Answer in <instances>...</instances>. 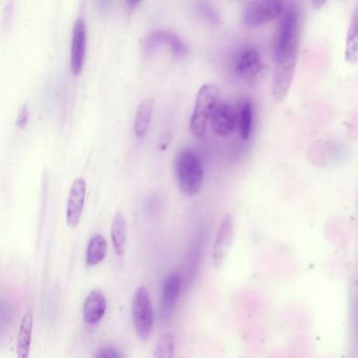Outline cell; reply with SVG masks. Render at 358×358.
<instances>
[{
  "instance_id": "cell-1",
  "label": "cell",
  "mask_w": 358,
  "mask_h": 358,
  "mask_svg": "<svg viewBox=\"0 0 358 358\" xmlns=\"http://www.w3.org/2000/svg\"><path fill=\"white\" fill-rule=\"evenodd\" d=\"M301 27V12L295 5L288 6L273 39L275 73L272 79V95L277 102L285 100L293 81L299 56Z\"/></svg>"
},
{
  "instance_id": "cell-2",
  "label": "cell",
  "mask_w": 358,
  "mask_h": 358,
  "mask_svg": "<svg viewBox=\"0 0 358 358\" xmlns=\"http://www.w3.org/2000/svg\"><path fill=\"white\" fill-rule=\"evenodd\" d=\"M176 178L182 193L195 196L201 189L204 181V166L197 154L183 149L175 161Z\"/></svg>"
},
{
  "instance_id": "cell-3",
  "label": "cell",
  "mask_w": 358,
  "mask_h": 358,
  "mask_svg": "<svg viewBox=\"0 0 358 358\" xmlns=\"http://www.w3.org/2000/svg\"><path fill=\"white\" fill-rule=\"evenodd\" d=\"M219 97L220 90L217 84L205 83L200 87L189 121L193 135L199 138L206 135L208 122L219 104Z\"/></svg>"
},
{
  "instance_id": "cell-4",
  "label": "cell",
  "mask_w": 358,
  "mask_h": 358,
  "mask_svg": "<svg viewBox=\"0 0 358 358\" xmlns=\"http://www.w3.org/2000/svg\"><path fill=\"white\" fill-rule=\"evenodd\" d=\"M133 323L137 332L138 337L141 341H146L151 335L154 326V309L149 297V289L145 286H140L136 290L131 306Z\"/></svg>"
},
{
  "instance_id": "cell-5",
  "label": "cell",
  "mask_w": 358,
  "mask_h": 358,
  "mask_svg": "<svg viewBox=\"0 0 358 358\" xmlns=\"http://www.w3.org/2000/svg\"><path fill=\"white\" fill-rule=\"evenodd\" d=\"M284 3L280 0H255L246 6L243 21L247 27L257 28L277 19L283 14Z\"/></svg>"
},
{
  "instance_id": "cell-6",
  "label": "cell",
  "mask_w": 358,
  "mask_h": 358,
  "mask_svg": "<svg viewBox=\"0 0 358 358\" xmlns=\"http://www.w3.org/2000/svg\"><path fill=\"white\" fill-rule=\"evenodd\" d=\"M87 45V23L83 18L79 17L74 23L73 32H72L71 71L74 76H79L83 71Z\"/></svg>"
},
{
  "instance_id": "cell-7",
  "label": "cell",
  "mask_w": 358,
  "mask_h": 358,
  "mask_svg": "<svg viewBox=\"0 0 358 358\" xmlns=\"http://www.w3.org/2000/svg\"><path fill=\"white\" fill-rule=\"evenodd\" d=\"M233 233H235V222L233 215L226 213L218 228L215 242L213 246V263L219 267L227 257L231 244H233Z\"/></svg>"
},
{
  "instance_id": "cell-8",
  "label": "cell",
  "mask_w": 358,
  "mask_h": 358,
  "mask_svg": "<svg viewBox=\"0 0 358 358\" xmlns=\"http://www.w3.org/2000/svg\"><path fill=\"white\" fill-rule=\"evenodd\" d=\"M87 198V181L77 178L72 184L65 210V221L70 227H76L81 219L84 203Z\"/></svg>"
},
{
  "instance_id": "cell-9",
  "label": "cell",
  "mask_w": 358,
  "mask_h": 358,
  "mask_svg": "<svg viewBox=\"0 0 358 358\" xmlns=\"http://www.w3.org/2000/svg\"><path fill=\"white\" fill-rule=\"evenodd\" d=\"M210 125L215 135L228 137L238 125V113L229 103L219 102L210 118Z\"/></svg>"
},
{
  "instance_id": "cell-10",
  "label": "cell",
  "mask_w": 358,
  "mask_h": 358,
  "mask_svg": "<svg viewBox=\"0 0 358 358\" xmlns=\"http://www.w3.org/2000/svg\"><path fill=\"white\" fill-rule=\"evenodd\" d=\"M264 70L263 60L257 50L249 49L240 56L235 65L238 76L247 82H255Z\"/></svg>"
},
{
  "instance_id": "cell-11",
  "label": "cell",
  "mask_w": 358,
  "mask_h": 358,
  "mask_svg": "<svg viewBox=\"0 0 358 358\" xmlns=\"http://www.w3.org/2000/svg\"><path fill=\"white\" fill-rule=\"evenodd\" d=\"M143 45L147 50L154 49L159 45H169L171 51L178 56L184 55L186 52V45L181 37L173 32L166 30H154L145 36Z\"/></svg>"
},
{
  "instance_id": "cell-12",
  "label": "cell",
  "mask_w": 358,
  "mask_h": 358,
  "mask_svg": "<svg viewBox=\"0 0 358 358\" xmlns=\"http://www.w3.org/2000/svg\"><path fill=\"white\" fill-rule=\"evenodd\" d=\"M107 297L101 290H92L84 301L82 317L84 322L93 325L101 321L107 311Z\"/></svg>"
},
{
  "instance_id": "cell-13",
  "label": "cell",
  "mask_w": 358,
  "mask_h": 358,
  "mask_svg": "<svg viewBox=\"0 0 358 358\" xmlns=\"http://www.w3.org/2000/svg\"><path fill=\"white\" fill-rule=\"evenodd\" d=\"M182 277L179 272H171V275H167L164 281L161 293V306L163 312H171L175 307L178 299H179L180 292H181Z\"/></svg>"
},
{
  "instance_id": "cell-14",
  "label": "cell",
  "mask_w": 358,
  "mask_h": 358,
  "mask_svg": "<svg viewBox=\"0 0 358 358\" xmlns=\"http://www.w3.org/2000/svg\"><path fill=\"white\" fill-rule=\"evenodd\" d=\"M155 105L156 101L154 98H145L138 105L134 123V129L138 138H143L149 131Z\"/></svg>"
},
{
  "instance_id": "cell-15",
  "label": "cell",
  "mask_w": 358,
  "mask_h": 358,
  "mask_svg": "<svg viewBox=\"0 0 358 358\" xmlns=\"http://www.w3.org/2000/svg\"><path fill=\"white\" fill-rule=\"evenodd\" d=\"M112 243L118 257L125 255L126 239H127V222L121 211H116L112 222Z\"/></svg>"
},
{
  "instance_id": "cell-16",
  "label": "cell",
  "mask_w": 358,
  "mask_h": 358,
  "mask_svg": "<svg viewBox=\"0 0 358 358\" xmlns=\"http://www.w3.org/2000/svg\"><path fill=\"white\" fill-rule=\"evenodd\" d=\"M33 313L27 312L20 323L17 337V358H29L31 351L32 332H33Z\"/></svg>"
},
{
  "instance_id": "cell-17",
  "label": "cell",
  "mask_w": 358,
  "mask_h": 358,
  "mask_svg": "<svg viewBox=\"0 0 358 358\" xmlns=\"http://www.w3.org/2000/svg\"><path fill=\"white\" fill-rule=\"evenodd\" d=\"M345 59L349 63H358V3L352 12L346 37Z\"/></svg>"
},
{
  "instance_id": "cell-18",
  "label": "cell",
  "mask_w": 358,
  "mask_h": 358,
  "mask_svg": "<svg viewBox=\"0 0 358 358\" xmlns=\"http://www.w3.org/2000/svg\"><path fill=\"white\" fill-rule=\"evenodd\" d=\"M253 126V105L250 100H244L238 111V127L242 140L247 141Z\"/></svg>"
},
{
  "instance_id": "cell-19",
  "label": "cell",
  "mask_w": 358,
  "mask_h": 358,
  "mask_svg": "<svg viewBox=\"0 0 358 358\" xmlns=\"http://www.w3.org/2000/svg\"><path fill=\"white\" fill-rule=\"evenodd\" d=\"M107 253V242L101 235H95L90 240L87 249V264L97 266L104 261Z\"/></svg>"
},
{
  "instance_id": "cell-20",
  "label": "cell",
  "mask_w": 358,
  "mask_h": 358,
  "mask_svg": "<svg viewBox=\"0 0 358 358\" xmlns=\"http://www.w3.org/2000/svg\"><path fill=\"white\" fill-rule=\"evenodd\" d=\"M175 337L171 333H164L158 341L154 351V358H173Z\"/></svg>"
},
{
  "instance_id": "cell-21",
  "label": "cell",
  "mask_w": 358,
  "mask_h": 358,
  "mask_svg": "<svg viewBox=\"0 0 358 358\" xmlns=\"http://www.w3.org/2000/svg\"><path fill=\"white\" fill-rule=\"evenodd\" d=\"M30 119V109L29 105L27 103L23 104L21 107L19 109V112L17 114V118H16V125L20 129H23L27 125L28 122Z\"/></svg>"
},
{
  "instance_id": "cell-22",
  "label": "cell",
  "mask_w": 358,
  "mask_h": 358,
  "mask_svg": "<svg viewBox=\"0 0 358 358\" xmlns=\"http://www.w3.org/2000/svg\"><path fill=\"white\" fill-rule=\"evenodd\" d=\"M96 358H122V356L116 348L104 347L98 351Z\"/></svg>"
},
{
  "instance_id": "cell-23",
  "label": "cell",
  "mask_w": 358,
  "mask_h": 358,
  "mask_svg": "<svg viewBox=\"0 0 358 358\" xmlns=\"http://www.w3.org/2000/svg\"><path fill=\"white\" fill-rule=\"evenodd\" d=\"M173 141V134L171 131H167V133L164 134L159 140V144H158V147H159L160 151H164L166 149H167L169 144Z\"/></svg>"
},
{
  "instance_id": "cell-24",
  "label": "cell",
  "mask_w": 358,
  "mask_h": 358,
  "mask_svg": "<svg viewBox=\"0 0 358 358\" xmlns=\"http://www.w3.org/2000/svg\"><path fill=\"white\" fill-rule=\"evenodd\" d=\"M325 3L326 1H312V7H313L314 9H319V8L325 5Z\"/></svg>"
},
{
  "instance_id": "cell-25",
  "label": "cell",
  "mask_w": 358,
  "mask_h": 358,
  "mask_svg": "<svg viewBox=\"0 0 358 358\" xmlns=\"http://www.w3.org/2000/svg\"><path fill=\"white\" fill-rule=\"evenodd\" d=\"M140 1H127V3H126V6H127L129 9L133 10L135 9V8L137 7Z\"/></svg>"
}]
</instances>
